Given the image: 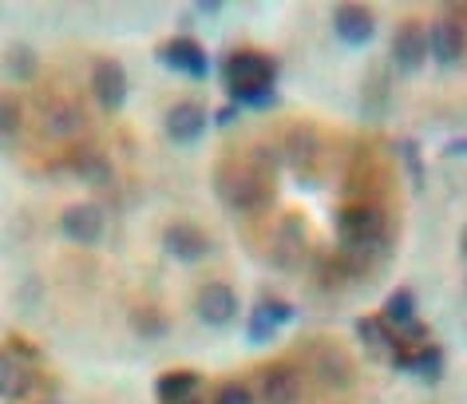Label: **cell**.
Listing matches in <instances>:
<instances>
[{"label": "cell", "mask_w": 467, "mask_h": 404, "mask_svg": "<svg viewBox=\"0 0 467 404\" xmlns=\"http://www.w3.org/2000/svg\"><path fill=\"white\" fill-rule=\"evenodd\" d=\"M333 28L348 48H368L372 36H377V16H372L365 5H341L333 13Z\"/></svg>", "instance_id": "30bf717a"}, {"label": "cell", "mask_w": 467, "mask_h": 404, "mask_svg": "<svg viewBox=\"0 0 467 404\" xmlns=\"http://www.w3.org/2000/svg\"><path fill=\"white\" fill-rule=\"evenodd\" d=\"M218 79H222V88H226L230 103H238V108L265 111L277 103V60L270 52L238 48V52L222 56Z\"/></svg>", "instance_id": "6da1fadb"}, {"label": "cell", "mask_w": 467, "mask_h": 404, "mask_svg": "<svg viewBox=\"0 0 467 404\" xmlns=\"http://www.w3.org/2000/svg\"><path fill=\"white\" fill-rule=\"evenodd\" d=\"M357 337H360V345H368V349L377 353V357H384V361H392V353L404 345L400 333H396L380 314H377V317H360V321H357Z\"/></svg>", "instance_id": "5bb4252c"}, {"label": "cell", "mask_w": 467, "mask_h": 404, "mask_svg": "<svg viewBox=\"0 0 467 404\" xmlns=\"http://www.w3.org/2000/svg\"><path fill=\"white\" fill-rule=\"evenodd\" d=\"M396 373H408V377H416L420 385H436V380L443 377V349L440 345H400V349L392 353V361H389Z\"/></svg>", "instance_id": "5b68a950"}, {"label": "cell", "mask_w": 467, "mask_h": 404, "mask_svg": "<svg viewBox=\"0 0 467 404\" xmlns=\"http://www.w3.org/2000/svg\"><path fill=\"white\" fill-rule=\"evenodd\" d=\"M396 151H400L404 167H408V182H412V191H424L428 175H424V159H420V143L416 140H400L396 143Z\"/></svg>", "instance_id": "7402d4cb"}, {"label": "cell", "mask_w": 467, "mask_h": 404, "mask_svg": "<svg viewBox=\"0 0 467 404\" xmlns=\"http://www.w3.org/2000/svg\"><path fill=\"white\" fill-rule=\"evenodd\" d=\"M76 127H79V111H76V108L52 111V119H48V131H52V135H72Z\"/></svg>", "instance_id": "484cf974"}, {"label": "cell", "mask_w": 467, "mask_h": 404, "mask_svg": "<svg viewBox=\"0 0 467 404\" xmlns=\"http://www.w3.org/2000/svg\"><path fill=\"white\" fill-rule=\"evenodd\" d=\"M443 159H467V135H460V140H451L443 147Z\"/></svg>", "instance_id": "4dcf8cb0"}, {"label": "cell", "mask_w": 467, "mask_h": 404, "mask_svg": "<svg viewBox=\"0 0 467 404\" xmlns=\"http://www.w3.org/2000/svg\"><path fill=\"white\" fill-rule=\"evenodd\" d=\"M162 250H167L174 262H202L214 246H210L206 230H198L194 223H171L162 230Z\"/></svg>", "instance_id": "9c48e42d"}, {"label": "cell", "mask_w": 467, "mask_h": 404, "mask_svg": "<svg viewBox=\"0 0 467 404\" xmlns=\"http://www.w3.org/2000/svg\"><path fill=\"white\" fill-rule=\"evenodd\" d=\"M194 314L202 317L206 326H214V329L230 326L234 314H238V294H234L226 282H206L202 290H198V297H194Z\"/></svg>", "instance_id": "ba28073f"}, {"label": "cell", "mask_w": 467, "mask_h": 404, "mask_svg": "<svg viewBox=\"0 0 467 404\" xmlns=\"http://www.w3.org/2000/svg\"><path fill=\"white\" fill-rule=\"evenodd\" d=\"M210 123H214V119H210V111L202 108V103H194V99L174 103V108L167 111V119H162V127H167V135H171V143H179V147H194L206 135Z\"/></svg>", "instance_id": "8992f818"}, {"label": "cell", "mask_w": 467, "mask_h": 404, "mask_svg": "<svg viewBox=\"0 0 467 404\" xmlns=\"http://www.w3.org/2000/svg\"><path fill=\"white\" fill-rule=\"evenodd\" d=\"M182 404H202V400H198V397H191V400H182Z\"/></svg>", "instance_id": "836d02e7"}, {"label": "cell", "mask_w": 467, "mask_h": 404, "mask_svg": "<svg viewBox=\"0 0 467 404\" xmlns=\"http://www.w3.org/2000/svg\"><path fill=\"white\" fill-rule=\"evenodd\" d=\"M214 187H218L222 199H226V206H234V211H246L250 214V211L270 206V187H265V179L254 167H246V163L218 167Z\"/></svg>", "instance_id": "3957f363"}, {"label": "cell", "mask_w": 467, "mask_h": 404, "mask_svg": "<svg viewBox=\"0 0 467 404\" xmlns=\"http://www.w3.org/2000/svg\"><path fill=\"white\" fill-rule=\"evenodd\" d=\"M159 64L171 67V72H182L191 79H206L210 72H214V64H210L206 48L198 44L194 36H174V40H162L159 44Z\"/></svg>", "instance_id": "277c9868"}, {"label": "cell", "mask_w": 467, "mask_h": 404, "mask_svg": "<svg viewBox=\"0 0 467 404\" xmlns=\"http://www.w3.org/2000/svg\"><path fill=\"white\" fill-rule=\"evenodd\" d=\"M274 326H270V321H265V314H258V309H254V314L246 317V341H254V345H265V341H270L274 337Z\"/></svg>", "instance_id": "cb8c5ba5"}, {"label": "cell", "mask_w": 467, "mask_h": 404, "mask_svg": "<svg viewBox=\"0 0 467 404\" xmlns=\"http://www.w3.org/2000/svg\"><path fill=\"white\" fill-rule=\"evenodd\" d=\"M238 111H242L238 103H226V108H218L214 111V127H230L234 119H238Z\"/></svg>", "instance_id": "f546056e"}, {"label": "cell", "mask_w": 467, "mask_h": 404, "mask_svg": "<svg viewBox=\"0 0 467 404\" xmlns=\"http://www.w3.org/2000/svg\"><path fill=\"white\" fill-rule=\"evenodd\" d=\"M0 127H5V135H13L16 127H20V108H16V99H5V115H0Z\"/></svg>", "instance_id": "f1b7e54d"}, {"label": "cell", "mask_w": 467, "mask_h": 404, "mask_svg": "<svg viewBox=\"0 0 467 404\" xmlns=\"http://www.w3.org/2000/svg\"><path fill=\"white\" fill-rule=\"evenodd\" d=\"M214 404H254V392L246 385H238V380H230V385H222L214 392Z\"/></svg>", "instance_id": "d4e9b609"}, {"label": "cell", "mask_w": 467, "mask_h": 404, "mask_svg": "<svg viewBox=\"0 0 467 404\" xmlns=\"http://www.w3.org/2000/svg\"><path fill=\"white\" fill-rule=\"evenodd\" d=\"M321 373H325V380H329V385H348V365L341 361V357H333V361L325 365Z\"/></svg>", "instance_id": "4316f807"}, {"label": "cell", "mask_w": 467, "mask_h": 404, "mask_svg": "<svg viewBox=\"0 0 467 404\" xmlns=\"http://www.w3.org/2000/svg\"><path fill=\"white\" fill-rule=\"evenodd\" d=\"M159 400L162 404H182V400H191L194 392H198V373H191V368H182V373H162L159 377Z\"/></svg>", "instance_id": "ac0fdd59"}, {"label": "cell", "mask_w": 467, "mask_h": 404, "mask_svg": "<svg viewBox=\"0 0 467 404\" xmlns=\"http://www.w3.org/2000/svg\"><path fill=\"white\" fill-rule=\"evenodd\" d=\"M72 171H76V179L79 182H88V187H108V182L115 179V171H111V159L103 155V151H76L72 155Z\"/></svg>", "instance_id": "2e32d148"}, {"label": "cell", "mask_w": 467, "mask_h": 404, "mask_svg": "<svg viewBox=\"0 0 467 404\" xmlns=\"http://www.w3.org/2000/svg\"><path fill=\"white\" fill-rule=\"evenodd\" d=\"M8 353L13 357H25V361H40V349L32 341H20V337H8Z\"/></svg>", "instance_id": "83f0119b"}, {"label": "cell", "mask_w": 467, "mask_h": 404, "mask_svg": "<svg viewBox=\"0 0 467 404\" xmlns=\"http://www.w3.org/2000/svg\"><path fill=\"white\" fill-rule=\"evenodd\" d=\"M254 309H258V314H265V321H270L274 329H282V326H289V321L297 317V309L289 306L285 297H274V294H265V297H262V302L254 306Z\"/></svg>", "instance_id": "603a6c76"}, {"label": "cell", "mask_w": 467, "mask_h": 404, "mask_svg": "<svg viewBox=\"0 0 467 404\" xmlns=\"http://www.w3.org/2000/svg\"><path fill=\"white\" fill-rule=\"evenodd\" d=\"M60 230L76 242V246H96V242L103 238V211H99L96 202L67 206L64 218H60Z\"/></svg>", "instance_id": "8fae6325"}, {"label": "cell", "mask_w": 467, "mask_h": 404, "mask_svg": "<svg viewBox=\"0 0 467 404\" xmlns=\"http://www.w3.org/2000/svg\"><path fill=\"white\" fill-rule=\"evenodd\" d=\"M467 48V32L460 20H436L428 32V52L436 56V64L440 67H455L460 64V56Z\"/></svg>", "instance_id": "4fadbf2b"}, {"label": "cell", "mask_w": 467, "mask_h": 404, "mask_svg": "<svg viewBox=\"0 0 467 404\" xmlns=\"http://www.w3.org/2000/svg\"><path fill=\"white\" fill-rule=\"evenodd\" d=\"M460 254H463V258H467V226L460 230Z\"/></svg>", "instance_id": "d6a6232c"}, {"label": "cell", "mask_w": 467, "mask_h": 404, "mask_svg": "<svg viewBox=\"0 0 467 404\" xmlns=\"http://www.w3.org/2000/svg\"><path fill=\"white\" fill-rule=\"evenodd\" d=\"M131 329H135V337H143V341H159V337L171 333V321H167L162 309L143 306V309H131Z\"/></svg>", "instance_id": "ffe728a7"}, {"label": "cell", "mask_w": 467, "mask_h": 404, "mask_svg": "<svg viewBox=\"0 0 467 404\" xmlns=\"http://www.w3.org/2000/svg\"><path fill=\"white\" fill-rule=\"evenodd\" d=\"M5 67H8V76H13L16 84H28V79H36V72H40L36 52L25 48V44H16V48H8V60H5Z\"/></svg>", "instance_id": "44dd1931"}, {"label": "cell", "mask_w": 467, "mask_h": 404, "mask_svg": "<svg viewBox=\"0 0 467 404\" xmlns=\"http://www.w3.org/2000/svg\"><path fill=\"white\" fill-rule=\"evenodd\" d=\"M428 32L424 25H416V20H408V25L396 28V36H392V64L400 67L404 76H412L420 72V67L428 64Z\"/></svg>", "instance_id": "52a82bcc"}, {"label": "cell", "mask_w": 467, "mask_h": 404, "mask_svg": "<svg viewBox=\"0 0 467 404\" xmlns=\"http://www.w3.org/2000/svg\"><path fill=\"white\" fill-rule=\"evenodd\" d=\"M337 234H341L345 254L353 258H372L389 250V214L380 206H345L337 214Z\"/></svg>", "instance_id": "7a4b0ae2"}, {"label": "cell", "mask_w": 467, "mask_h": 404, "mask_svg": "<svg viewBox=\"0 0 467 404\" xmlns=\"http://www.w3.org/2000/svg\"><path fill=\"white\" fill-rule=\"evenodd\" d=\"M301 397V377L289 365H277L262 377V400L265 404H297Z\"/></svg>", "instance_id": "9a60e30c"}, {"label": "cell", "mask_w": 467, "mask_h": 404, "mask_svg": "<svg viewBox=\"0 0 467 404\" xmlns=\"http://www.w3.org/2000/svg\"><path fill=\"white\" fill-rule=\"evenodd\" d=\"M0 392H5V400H25L32 392V373L13 353H5V361H0Z\"/></svg>", "instance_id": "e0dca14e"}, {"label": "cell", "mask_w": 467, "mask_h": 404, "mask_svg": "<svg viewBox=\"0 0 467 404\" xmlns=\"http://www.w3.org/2000/svg\"><path fill=\"white\" fill-rule=\"evenodd\" d=\"M218 8L222 5H198V13H202V16H218Z\"/></svg>", "instance_id": "1f68e13d"}, {"label": "cell", "mask_w": 467, "mask_h": 404, "mask_svg": "<svg viewBox=\"0 0 467 404\" xmlns=\"http://www.w3.org/2000/svg\"><path fill=\"white\" fill-rule=\"evenodd\" d=\"M380 317L389 321L392 329H404L408 321H416V290H408V285H400V290H392L389 297H384Z\"/></svg>", "instance_id": "d6986e66"}, {"label": "cell", "mask_w": 467, "mask_h": 404, "mask_svg": "<svg viewBox=\"0 0 467 404\" xmlns=\"http://www.w3.org/2000/svg\"><path fill=\"white\" fill-rule=\"evenodd\" d=\"M91 91H96L103 111H119L127 103V72L115 60H99L91 67Z\"/></svg>", "instance_id": "7c38bea8"}]
</instances>
